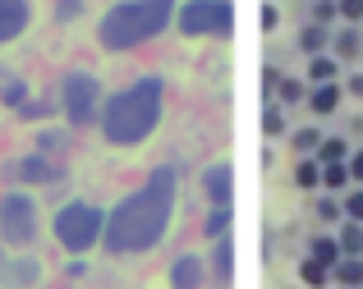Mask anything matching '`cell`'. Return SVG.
Listing matches in <instances>:
<instances>
[{
  "mask_svg": "<svg viewBox=\"0 0 363 289\" xmlns=\"http://www.w3.org/2000/svg\"><path fill=\"white\" fill-rule=\"evenodd\" d=\"M225 230H230V207H216L212 216H207V234H216V239H221Z\"/></svg>",
  "mask_w": 363,
  "mask_h": 289,
  "instance_id": "obj_16",
  "label": "cell"
},
{
  "mask_svg": "<svg viewBox=\"0 0 363 289\" xmlns=\"http://www.w3.org/2000/svg\"><path fill=\"white\" fill-rule=\"evenodd\" d=\"M28 28V0H0V42H14Z\"/></svg>",
  "mask_w": 363,
  "mask_h": 289,
  "instance_id": "obj_8",
  "label": "cell"
},
{
  "mask_svg": "<svg viewBox=\"0 0 363 289\" xmlns=\"http://www.w3.org/2000/svg\"><path fill=\"white\" fill-rule=\"evenodd\" d=\"M170 285L175 289H198L203 285V262H198V257H179V262L170 266Z\"/></svg>",
  "mask_w": 363,
  "mask_h": 289,
  "instance_id": "obj_9",
  "label": "cell"
},
{
  "mask_svg": "<svg viewBox=\"0 0 363 289\" xmlns=\"http://www.w3.org/2000/svg\"><path fill=\"white\" fill-rule=\"evenodd\" d=\"M65 115H69L74 124H92L97 120V106H101V88H97V79H88V74H69L65 79Z\"/></svg>",
  "mask_w": 363,
  "mask_h": 289,
  "instance_id": "obj_6",
  "label": "cell"
},
{
  "mask_svg": "<svg viewBox=\"0 0 363 289\" xmlns=\"http://www.w3.org/2000/svg\"><path fill=\"white\" fill-rule=\"evenodd\" d=\"M101 211L88 207V202H69V207H60V216H55V239H60L69 253H83V248H92L101 239Z\"/></svg>",
  "mask_w": 363,
  "mask_h": 289,
  "instance_id": "obj_4",
  "label": "cell"
},
{
  "mask_svg": "<svg viewBox=\"0 0 363 289\" xmlns=\"http://www.w3.org/2000/svg\"><path fill=\"white\" fill-rule=\"evenodd\" d=\"M322 179H327V188H340L350 179V170L340 166V161H327V170H322Z\"/></svg>",
  "mask_w": 363,
  "mask_h": 289,
  "instance_id": "obj_20",
  "label": "cell"
},
{
  "mask_svg": "<svg viewBox=\"0 0 363 289\" xmlns=\"http://www.w3.org/2000/svg\"><path fill=\"white\" fill-rule=\"evenodd\" d=\"M230 28H235L230 0H189V5L179 9V33L184 37H203V33L230 37Z\"/></svg>",
  "mask_w": 363,
  "mask_h": 289,
  "instance_id": "obj_5",
  "label": "cell"
},
{
  "mask_svg": "<svg viewBox=\"0 0 363 289\" xmlns=\"http://www.w3.org/2000/svg\"><path fill=\"white\" fill-rule=\"evenodd\" d=\"M267 133H281V110H267Z\"/></svg>",
  "mask_w": 363,
  "mask_h": 289,
  "instance_id": "obj_29",
  "label": "cell"
},
{
  "mask_svg": "<svg viewBox=\"0 0 363 289\" xmlns=\"http://www.w3.org/2000/svg\"><path fill=\"white\" fill-rule=\"evenodd\" d=\"M161 79H138L133 88H124L120 96H111L106 110H101V129H106L111 142L129 147V142H143L161 120Z\"/></svg>",
  "mask_w": 363,
  "mask_h": 289,
  "instance_id": "obj_2",
  "label": "cell"
},
{
  "mask_svg": "<svg viewBox=\"0 0 363 289\" xmlns=\"http://www.w3.org/2000/svg\"><path fill=\"white\" fill-rule=\"evenodd\" d=\"M322 42H327V28H308V33H303V51H318Z\"/></svg>",
  "mask_w": 363,
  "mask_h": 289,
  "instance_id": "obj_23",
  "label": "cell"
},
{
  "mask_svg": "<svg viewBox=\"0 0 363 289\" xmlns=\"http://www.w3.org/2000/svg\"><path fill=\"white\" fill-rule=\"evenodd\" d=\"M340 248H345V253H354V257L363 253V230H359V220L345 230V234H340Z\"/></svg>",
  "mask_w": 363,
  "mask_h": 289,
  "instance_id": "obj_18",
  "label": "cell"
},
{
  "mask_svg": "<svg viewBox=\"0 0 363 289\" xmlns=\"http://www.w3.org/2000/svg\"><path fill=\"white\" fill-rule=\"evenodd\" d=\"M308 74H313L318 83H331V79H336V60H327V55H313Z\"/></svg>",
  "mask_w": 363,
  "mask_h": 289,
  "instance_id": "obj_15",
  "label": "cell"
},
{
  "mask_svg": "<svg viewBox=\"0 0 363 289\" xmlns=\"http://www.w3.org/2000/svg\"><path fill=\"white\" fill-rule=\"evenodd\" d=\"M340 157H345V142H340V138H327V142H322V161H340Z\"/></svg>",
  "mask_w": 363,
  "mask_h": 289,
  "instance_id": "obj_22",
  "label": "cell"
},
{
  "mask_svg": "<svg viewBox=\"0 0 363 289\" xmlns=\"http://www.w3.org/2000/svg\"><path fill=\"white\" fill-rule=\"evenodd\" d=\"M345 211H350V216H354V220H359V225H363V193H354V198H350V202H345Z\"/></svg>",
  "mask_w": 363,
  "mask_h": 289,
  "instance_id": "obj_26",
  "label": "cell"
},
{
  "mask_svg": "<svg viewBox=\"0 0 363 289\" xmlns=\"http://www.w3.org/2000/svg\"><path fill=\"white\" fill-rule=\"evenodd\" d=\"M336 101H340V92L336 88H331V83H322V88L318 92H313V110H318V115H331V110H336Z\"/></svg>",
  "mask_w": 363,
  "mask_h": 289,
  "instance_id": "obj_12",
  "label": "cell"
},
{
  "mask_svg": "<svg viewBox=\"0 0 363 289\" xmlns=\"http://www.w3.org/2000/svg\"><path fill=\"white\" fill-rule=\"evenodd\" d=\"M294 142H299V147H303V152H308V147H318V142H322V138H318V129H303V133H299V138H294Z\"/></svg>",
  "mask_w": 363,
  "mask_h": 289,
  "instance_id": "obj_27",
  "label": "cell"
},
{
  "mask_svg": "<svg viewBox=\"0 0 363 289\" xmlns=\"http://www.w3.org/2000/svg\"><path fill=\"white\" fill-rule=\"evenodd\" d=\"M336 280H340V285H363V262H359V257L340 262V266H336Z\"/></svg>",
  "mask_w": 363,
  "mask_h": 289,
  "instance_id": "obj_13",
  "label": "cell"
},
{
  "mask_svg": "<svg viewBox=\"0 0 363 289\" xmlns=\"http://www.w3.org/2000/svg\"><path fill=\"white\" fill-rule=\"evenodd\" d=\"M170 211H175V170L161 166L138 193L120 202L111 211V220L101 225L111 253H147L170 225Z\"/></svg>",
  "mask_w": 363,
  "mask_h": 289,
  "instance_id": "obj_1",
  "label": "cell"
},
{
  "mask_svg": "<svg viewBox=\"0 0 363 289\" xmlns=\"http://www.w3.org/2000/svg\"><path fill=\"white\" fill-rule=\"evenodd\" d=\"M336 253H340V244H331V239H318V244H313V257H318L322 266H336Z\"/></svg>",
  "mask_w": 363,
  "mask_h": 289,
  "instance_id": "obj_17",
  "label": "cell"
},
{
  "mask_svg": "<svg viewBox=\"0 0 363 289\" xmlns=\"http://www.w3.org/2000/svg\"><path fill=\"white\" fill-rule=\"evenodd\" d=\"M340 14H345V18H354V23H359V18H363V0H340Z\"/></svg>",
  "mask_w": 363,
  "mask_h": 289,
  "instance_id": "obj_24",
  "label": "cell"
},
{
  "mask_svg": "<svg viewBox=\"0 0 363 289\" xmlns=\"http://www.w3.org/2000/svg\"><path fill=\"white\" fill-rule=\"evenodd\" d=\"M230 271H235V253H230V244H225V234H221V244H216V276L230 280Z\"/></svg>",
  "mask_w": 363,
  "mask_h": 289,
  "instance_id": "obj_14",
  "label": "cell"
},
{
  "mask_svg": "<svg viewBox=\"0 0 363 289\" xmlns=\"http://www.w3.org/2000/svg\"><path fill=\"white\" fill-rule=\"evenodd\" d=\"M170 14H175V0H124L101 18L97 37L106 51H129V46L157 37L170 23Z\"/></svg>",
  "mask_w": 363,
  "mask_h": 289,
  "instance_id": "obj_3",
  "label": "cell"
},
{
  "mask_svg": "<svg viewBox=\"0 0 363 289\" xmlns=\"http://www.w3.org/2000/svg\"><path fill=\"white\" fill-rule=\"evenodd\" d=\"M276 88H281L285 101H299V83H290V79H285V83H276Z\"/></svg>",
  "mask_w": 363,
  "mask_h": 289,
  "instance_id": "obj_28",
  "label": "cell"
},
{
  "mask_svg": "<svg viewBox=\"0 0 363 289\" xmlns=\"http://www.w3.org/2000/svg\"><path fill=\"white\" fill-rule=\"evenodd\" d=\"M14 175L18 179H33V184H46V179H55L60 170H55L51 161H42V157H28V161H18V166H14Z\"/></svg>",
  "mask_w": 363,
  "mask_h": 289,
  "instance_id": "obj_11",
  "label": "cell"
},
{
  "mask_svg": "<svg viewBox=\"0 0 363 289\" xmlns=\"http://www.w3.org/2000/svg\"><path fill=\"white\" fill-rule=\"evenodd\" d=\"M0 234H5L9 244H33V234H37V207L23 198V193H9V198L0 202Z\"/></svg>",
  "mask_w": 363,
  "mask_h": 289,
  "instance_id": "obj_7",
  "label": "cell"
},
{
  "mask_svg": "<svg viewBox=\"0 0 363 289\" xmlns=\"http://www.w3.org/2000/svg\"><path fill=\"white\" fill-rule=\"evenodd\" d=\"M294 179H299L303 188H313V184H318V179H322V170L313 166V161H303V166H299V175H294Z\"/></svg>",
  "mask_w": 363,
  "mask_h": 289,
  "instance_id": "obj_21",
  "label": "cell"
},
{
  "mask_svg": "<svg viewBox=\"0 0 363 289\" xmlns=\"http://www.w3.org/2000/svg\"><path fill=\"white\" fill-rule=\"evenodd\" d=\"M203 184H207V193H212L216 207H230V188H235V184H230V166H212Z\"/></svg>",
  "mask_w": 363,
  "mask_h": 289,
  "instance_id": "obj_10",
  "label": "cell"
},
{
  "mask_svg": "<svg viewBox=\"0 0 363 289\" xmlns=\"http://www.w3.org/2000/svg\"><path fill=\"white\" fill-rule=\"evenodd\" d=\"M303 285H327V266H322L318 257H308V262H303Z\"/></svg>",
  "mask_w": 363,
  "mask_h": 289,
  "instance_id": "obj_19",
  "label": "cell"
},
{
  "mask_svg": "<svg viewBox=\"0 0 363 289\" xmlns=\"http://www.w3.org/2000/svg\"><path fill=\"white\" fill-rule=\"evenodd\" d=\"M336 46H340V55H354V51H359V33H340Z\"/></svg>",
  "mask_w": 363,
  "mask_h": 289,
  "instance_id": "obj_25",
  "label": "cell"
},
{
  "mask_svg": "<svg viewBox=\"0 0 363 289\" xmlns=\"http://www.w3.org/2000/svg\"><path fill=\"white\" fill-rule=\"evenodd\" d=\"M350 175H354V179H363V152H359L354 161H350Z\"/></svg>",
  "mask_w": 363,
  "mask_h": 289,
  "instance_id": "obj_30",
  "label": "cell"
}]
</instances>
